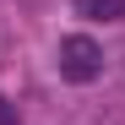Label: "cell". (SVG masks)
<instances>
[{
    "label": "cell",
    "instance_id": "6da1fadb",
    "mask_svg": "<svg viewBox=\"0 0 125 125\" xmlns=\"http://www.w3.org/2000/svg\"><path fill=\"white\" fill-rule=\"evenodd\" d=\"M60 76L65 82H76V87H87V82H98L103 76V49L93 44L87 33H71V38H60Z\"/></svg>",
    "mask_w": 125,
    "mask_h": 125
},
{
    "label": "cell",
    "instance_id": "7a4b0ae2",
    "mask_svg": "<svg viewBox=\"0 0 125 125\" xmlns=\"http://www.w3.org/2000/svg\"><path fill=\"white\" fill-rule=\"evenodd\" d=\"M82 16H93V22H120L125 16V0H76Z\"/></svg>",
    "mask_w": 125,
    "mask_h": 125
},
{
    "label": "cell",
    "instance_id": "3957f363",
    "mask_svg": "<svg viewBox=\"0 0 125 125\" xmlns=\"http://www.w3.org/2000/svg\"><path fill=\"white\" fill-rule=\"evenodd\" d=\"M0 125H16V109H11L6 98H0Z\"/></svg>",
    "mask_w": 125,
    "mask_h": 125
}]
</instances>
